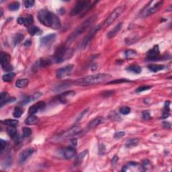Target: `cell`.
Here are the masks:
<instances>
[{
	"label": "cell",
	"mask_w": 172,
	"mask_h": 172,
	"mask_svg": "<svg viewBox=\"0 0 172 172\" xmlns=\"http://www.w3.org/2000/svg\"><path fill=\"white\" fill-rule=\"evenodd\" d=\"M38 19L42 24L53 29H59L61 23L59 18L55 14L46 9H41L38 14Z\"/></svg>",
	"instance_id": "cell-1"
},
{
	"label": "cell",
	"mask_w": 172,
	"mask_h": 172,
	"mask_svg": "<svg viewBox=\"0 0 172 172\" xmlns=\"http://www.w3.org/2000/svg\"><path fill=\"white\" fill-rule=\"evenodd\" d=\"M112 78V75L107 73H98L79 78L74 81V83L77 85L87 86L99 84L106 81H108Z\"/></svg>",
	"instance_id": "cell-2"
},
{
	"label": "cell",
	"mask_w": 172,
	"mask_h": 172,
	"mask_svg": "<svg viewBox=\"0 0 172 172\" xmlns=\"http://www.w3.org/2000/svg\"><path fill=\"white\" fill-rule=\"evenodd\" d=\"M95 20V17H91L89 18L87 20H85L84 22L82 24L77 28V29L75 30V31L73 32L71 35H69V37H68L67 39V43H71L72 41H73L74 40H75L77 38L79 37V35H81L82 33H83V32L86 29L88 28L89 26L91 25V24L93 22V21H94Z\"/></svg>",
	"instance_id": "cell-3"
},
{
	"label": "cell",
	"mask_w": 172,
	"mask_h": 172,
	"mask_svg": "<svg viewBox=\"0 0 172 172\" xmlns=\"http://www.w3.org/2000/svg\"><path fill=\"white\" fill-rule=\"evenodd\" d=\"M70 54H71L70 49H67L65 45H61L56 51L54 60L56 63H61L70 57Z\"/></svg>",
	"instance_id": "cell-4"
},
{
	"label": "cell",
	"mask_w": 172,
	"mask_h": 172,
	"mask_svg": "<svg viewBox=\"0 0 172 172\" xmlns=\"http://www.w3.org/2000/svg\"><path fill=\"white\" fill-rule=\"evenodd\" d=\"M91 2L89 1H79L75 3L73 9H71L70 14L72 16L79 14L84 10H88L91 7Z\"/></svg>",
	"instance_id": "cell-5"
},
{
	"label": "cell",
	"mask_w": 172,
	"mask_h": 172,
	"mask_svg": "<svg viewBox=\"0 0 172 172\" xmlns=\"http://www.w3.org/2000/svg\"><path fill=\"white\" fill-rule=\"evenodd\" d=\"M125 10V6H119L116 8L112 12L108 17L107 18V19L104 22V26L107 27L111 24L112 23H113L122 14V13Z\"/></svg>",
	"instance_id": "cell-6"
},
{
	"label": "cell",
	"mask_w": 172,
	"mask_h": 172,
	"mask_svg": "<svg viewBox=\"0 0 172 172\" xmlns=\"http://www.w3.org/2000/svg\"><path fill=\"white\" fill-rule=\"evenodd\" d=\"M100 28H101L100 25L96 26L93 27L92 30H91L87 34V35L84 38L83 41L81 43V47L83 48V49H85V48L87 47V45H89L91 40L93 39V38L95 37V35H96V33L100 30Z\"/></svg>",
	"instance_id": "cell-7"
},
{
	"label": "cell",
	"mask_w": 172,
	"mask_h": 172,
	"mask_svg": "<svg viewBox=\"0 0 172 172\" xmlns=\"http://www.w3.org/2000/svg\"><path fill=\"white\" fill-rule=\"evenodd\" d=\"M73 68L74 65L73 64L64 66L63 67L59 68L57 71V73H56V77L59 78V79H62V78L67 77V76L70 75V74L72 73Z\"/></svg>",
	"instance_id": "cell-8"
},
{
	"label": "cell",
	"mask_w": 172,
	"mask_h": 172,
	"mask_svg": "<svg viewBox=\"0 0 172 172\" xmlns=\"http://www.w3.org/2000/svg\"><path fill=\"white\" fill-rule=\"evenodd\" d=\"M34 152H35V149L33 147H29L23 150L19 155V163L22 164L26 162V161L28 160V159L33 155Z\"/></svg>",
	"instance_id": "cell-9"
},
{
	"label": "cell",
	"mask_w": 172,
	"mask_h": 172,
	"mask_svg": "<svg viewBox=\"0 0 172 172\" xmlns=\"http://www.w3.org/2000/svg\"><path fill=\"white\" fill-rule=\"evenodd\" d=\"M143 167H141L140 166L139 164L136 162H130L125 166H123V169L122 171H144Z\"/></svg>",
	"instance_id": "cell-10"
},
{
	"label": "cell",
	"mask_w": 172,
	"mask_h": 172,
	"mask_svg": "<svg viewBox=\"0 0 172 172\" xmlns=\"http://www.w3.org/2000/svg\"><path fill=\"white\" fill-rule=\"evenodd\" d=\"M51 64V60L47 58H43V59H40L39 61H37L33 67V70L34 71H38V70L41 69L43 67H46L47 66L50 65Z\"/></svg>",
	"instance_id": "cell-11"
},
{
	"label": "cell",
	"mask_w": 172,
	"mask_h": 172,
	"mask_svg": "<svg viewBox=\"0 0 172 172\" xmlns=\"http://www.w3.org/2000/svg\"><path fill=\"white\" fill-rule=\"evenodd\" d=\"M46 104L45 102L41 101L37 102L35 104L31 106L28 110V114L30 115H34L35 114L37 113L38 112L42 110L45 108Z\"/></svg>",
	"instance_id": "cell-12"
},
{
	"label": "cell",
	"mask_w": 172,
	"mask_h": 172,
	"mask_svg": "<svg viewBox=\"0 0 172 172\" xmlns=\"http://www.w3.org/2000/svg\"><path fill=\"white\" fill-rule=\"evenodd\" d=\"M75 95V92L73 91H67L65 92L62 93L59 95V101L61 103H67L68 102L73 98L74 95Z\"/></svg>",
	"instance_id": "cell-13"
},
{
	"label": "cell",
	"mask_w": 172,
	"mask_h": 172,
	"mask_svg": "<svg viewBox=\"0 0 172 172\" xmlns=\"http://www.w3.org/2000/svg\"><path fill=\"white\" fill-rule=\"evenodd\" d=\"M163 1H158L157 3H156L155 5H153V6H151V7H149V9H147L146 12L144 14V16H148L149 15H151L155 13L156 12H157L159 9L161 8L162 5H163Z\"/></svg>",
	"instance_id": "cell-14"
},
{
	"label": "cell",
	"mask_w": 172,
	"mask_h": 172,
	"mask_svg": "<svg viewBox=\"0 0 172 172\" xmlns=\"http://www.w3.org/2000/svg\"><path fill=\"white\" fill-rule=\"evenodd\" d=\"M159 55V49L158 45H155L151 49H150L149 51L147 53V57L148 59L153 60L158 58Z\"/></svg>",
	"instance_id": "cell-15"
},
{
	"label": "cell",
	"mask_w": 172,
	"mask_h": 172,
	"mask_svg": "<svg viewBox=\"0 0 172 172\" xmlns=\"http://www.w3.org/2000/svg\"><path fill=\"white\" fill-rule=\"evenodd\" d=\"M104 122V119L103 117H97L92 120L90 123L88 124V126H87V129L89 130H92L93 129H95V127L99 126L101 124H102Z\"/></svg>",
	"instance_id": "cell-16"
},
{
	"label": "cell",
	"mask_w": 172,
	"mask_h": 172,
	"mask_svg": "<svg viewBox=\"0 0 172 172\" xmlns=\"http://www.w3.org/2000/svg\"><path fill=\"white\" fill-rule=\"evenodd\" d=\"M81 128L79 127H75L71 129H69V131L66 132L65 133H64L63 135H62V137H63V138H69L72 137V136H74L75 135H77V134L81 133Z\"/></svg>",
	"instance_id": "cell-17"
},
{
	"label": "cell",
	"mask_w": 172,
	"mask_h": 172,
	"mask_svg": "<svg viewBox=\"0 0 172 172\" xmlns=\"http://www.w3.org/2000/svg\"><path fill=\"white\" fill-rule=\"evenodd\" d=\"M63 154L64 157L66 158V159H72V158L75 157L76 151L74 148L68 147L63 150Z\"/></svg>",
	"instance_id": "cell-18"
},
{
	"label": "cell",
	"mask_w": 172,
	"mask_h": 172,
	"mask_svg": "<svg viewBox=\"0 0 172 172\" xmlns=\"http://www.w3.org/2000/svg\"><path fill=\"white\" fill-rule=\"evenodd\" d=\"M1 59L0 61H1V67L3 68L6 65H9V63L11 59V57L8 53L2 52V53H1V59Z\"/></svg>",
	"instance_id": "cell-19"
},
{
	"label": "cell",
	"mask_w": 172,
	"mask_h": 172,
	"mask_svg": "<svg viewBox=\"0 0 172 172\" xmlns=\"http://www.w3.org/2000/svg\"><path fill=\"white\" fill-rule=\"evenodd\" d=\"M122 26H123V23H119L113 29H112L108 33L107 37L109 38V39H112V38H114L115 36H116L118 33L121 31L122 28Z\"/></svg>",
	"instance_id": "cell-20"
},
{
	"label": "cell",
	"mask_w": 172,
	"mask_h": 172,
	"mask_svg": "<svg viewBox=\"0 0 172 172\" xmlns=\"http://www.w3.org/2000/svg\"><path fill=\"white\" fill-rule=\"evenodd\" d=\"M56 38V35L55 34H50V35H48L45 37H44L41 39V42L42 44L43 45H48V44L51 43L53 41H55Z\"/></svg>",
	"instance_id": "cell-21"
},
{
	"label": "cell",
	"mask_w": 172,
	"mask_h": 172,
	"mask_svg": "<svg viewBox=\"0 0 172 172\" xmlns=\"http://www.w3.org/2000/svg\"><path fill=\"white\" fill-rule=\"evenodd\" d=\"M28 30L29 34L32 36L40 35L42 33L41 30L39 28L35 26H33V25L30 26Z\"/></svg>",
	"instance_id": "cell-22"
},
{
	"label": "cell",
	"mask_w": 172,
	"mask_h": 172,
	"mask_svg": "<svg viewBox=\"0 0 172 172\" xmlns=\"http://www.w3.org/2000/svg\"><path fill=\"white\" fill-rule=\"evenodd\" d=\"M39 122V118L35 115H30L27 119L25 120V123L28 125H36Z\"/></svg>",
	"instance_id": "cell-23"
},
{
	"label": "cell",
	"mask_w": 172,
	"mask_h": 172,
	"mask_svg": "<svg viewBox=\"0 0 172 172\" xmlns=\"http://www.w3.org/2000/svg\"><path fill=\"white\" fill-rule=\"evenodd\" d=\"M29 80L28 79H21L17 80L16 82V86L18 88H24L28 85Z\"/></svg>",
	"instance_id": "cell-24"
},
{
	"label": "cell",
	"mask_w": 172,
	"mask_h": 172,
	"mask_svg": "<svg viewBox=\"0 0 172 172\" xmlns=\"http://www.w3.org/2000/svg\"><path fill=\"white\" fill-rule=\"evenodd\" d=\"M164 65H158V64H151V65H149L148 66V68L150 71L152 72H158L161 71L164 69Z\"/></svg>",
	"instance_id": "cell-25"
},
{
	"label": "cell",
	"mask_w": 172,
	"mask_h": 172,
	"mask_svg": "<svg viewBox=\"0 0 172 172\" xmlns=\"http://www.w3.org/2000/svg\"><path fill=\"white\" fill-rule=\"evenodd\" d=\"M24 35L21 33H18L17 35H15V37H14L13 39V43L14 46H17L19 44L21 43V42L23 41L24 39Z\"/></svg>",
	"instance_id": "cell-26"
},
{
	"label": "cell",
	"mask_w": 172,
	"mask_h": 172,
	"mask_svg": "<svg viewBox=\"0 0 172 172\" xmlns=\"http://www.w3.org/2000/svg\"><path fill=\"white\" fill-rule=\"evenodd\" d=\"M170 102L169 101L165 102V106H164V110L163 112V119H167V118L169 116V112H170Z\"/></svg>",
	"instance_id": "cell-27"
},
{
	"label": "cell",
	"mask_w": 172,
	"mask_h": 172,
	"mask_svg": "<svg viewBox=\"0 0 172 172\" xmlns=\"http://www.w3.org/2000/svg\"><path fill=\"white\" fill-rule=\"evenodd\" d=\"M127 69L128 70V71H131V72H133V73H135L137 74L141 73L142 71L141 67L139 65H133L129 66V67H128Z\"/></svg>",
	"instance_id": "cell-28"
},
{
	"label": "cell",
	"mask_w": 172,
	"mask_h": 172,
	"mask_svg": "<svg viewBox=\"0 0 172 172\" xmlns=\"http://www.w3.org/2000/svg\"><path fill=\"white\" fill-rule=\"evenodd\" d=\"M1 123L4 124V125H6L9 127H16V126L18 125V121L17 120H12V119H7V120H4V121H1Z\"/></svg>",
	"instance_id": "cell-29"
},
{
	"label": "cell",
	"mask_w": 172,
	"mask_h": 172,
	"mask_svg": "<svg viewBox=\"0 0 172 172\" xmlns=\"http://www.w3.org/2000/svg\"><path fill=\"white\" fill-rule=\"evenodd\" d=\"M7 133L12 139H14L17 136V130L16 129V127H9L7 130Z\"/></svg>",
	"instance_id": "cell-30"
},
{
	"label": "cell",
	"mask_w": 172,
	"mask_h": 172,
	"mask_svg": "<svg viewBox=\"0 0 172 172\" xmlns=\"http://www.w3.org/2000/svg\"><path fill=\"white\" fill-rule=\"evenodd\" d=\"M8 93L6 92H1V107H3V106L7 104L9 98Z\"/></svg>",
	"instance_id": "cell-31"
},
{
	"label": "cell",
	"mask_w": 172,
	"mask_h": 172,
	"mask_svg": "<svg viewBox=\"0 0 172 172\" xmlns=\"http://www.w3.org/2000/svg\"><path fill=\"white\" fill-rule=\"evenodd\" d=\"M138 143H139V139H132L127 141V143H126V147L129 148L136 147L138 145Z\"/></svg>",
	"instance_id": "cell-32"
},
{
	"label": "cell",
	"mask_w": 172,
	"mask_h": 172,
	"mask_svg": "<svg viewBox=\"0 0 172 172\" xmlns=\"http://www.w3.org/2000/svg\"><path fill=\"white\" fill-rule=\"evenodd\" d=\"M15 75L16 74L14 73H11L10 72V73L3 75L2 77V79L4 81H7V82L11 81L12 80H13L14 78L15 77Z\"/></svg>",
	"instance_id": "cell-33"
},
{
	"label": "cell",
	"mask_w": 172,
	"mask_h": 172,
	"mask_svg": "<svg viewBox=\"0 0 172 172\" xmlns=\"http://www.w3.org/2000/svg\"><path fill=\"white\" fill-rule=\"evenodd\" d=\"M24 18V25L26 26L29 27L30 26H31L32 24L33 23L34 18L33 16L28 15L26 18Z\"/></svg>",
	"instance_id": "cell-34"
},
{
	"label": "cell",
	"mask_w": 172,
	"mask_h": 172,
	"mask_svg": "<svg viewBox=\"0 0 172 172\" xmlns=\"http://www.w3.org/2000/svg\"><path fill=\"white\" fill-rule=\"evenodd\" d=\"M125 57L127 59H133V58L135 57L137 55V52L135 51H133V50H129V51H127L125 52Z\"/></svg>",
	"instance_id": "cell-35"
},
{
	"label": "cell",
	"mask_w": 172,
	"mask_h": 172,
	"mask_svg": "<svg viewBox=\"0 0 172 172\" xmlns=\"http://www.w3.org/2000/svg\"><path fill=\"white\" fill-rule=\"evenodd\" d=\"M23 114V110H22L19 107H16L15 108L14 110V112H13V116L14 118H20L21 116Z\"/></svg>",
	"instance_id": "cell-36"
},
{
	"label": "cell",
	"mask_w": 172,
	"mask_h": 172,
	"mask_svg": "<svg viewBox=\"0 0 172 172\" xmlns=\"http://www.w3.org/2000/svg\"><path fill=\"white\" fill-rule=\"evenodd\" d=\"M20 3L18 1H15V2H13L10 3L8 5V8L9 10L11 11H16L20 8Z\"/></svg>",
	"instance_id": "cell-37"
},
{
	"label": "cell",
	"mask_w": 172,
	"mask_h": 172,
	"mask_svg": "<svg viewBox=\"0 0 172 172\" xmlns=\"http://www.w3.org/2000/svg\"><path fill=\"white\" fill-rule=\"evenodd\" d=\"M23 137H28L30 136L32 134V131L31 129H30V128H28V127H24L23 128Z\"/></svg>",
	"instance_id": "cell-38"
},
{
	"label": "cell",
	"mask_w": 172,
	"mask_h": 172,
	"mask_svg": "<svg viewBox=\"0 0 172 172\" xmlns=\"http://www.w3.org/2000/svg\"><path fill=\"white\" fill-rule=\"evenodd\" d=\"M151 88V86H149V85L140 86V87H139L137 89H136V92H137V93L143 92V91H147V90H148V89H149Z\"/></svg>",
	"instance_id": "cell-39"
},
{
	"label": "cell",
	"mask_w": 172,
	"mask_h": 172,
	"mask_svg": "<svg viewBox=\"0 0 172 172\" xmlns=\"http://www.w3.org/2000/svg\"><path fill=\"white\" fill-rule=\"evenodd\" d=\"M131 112V108L128 106H123L120 109V113H121L122 114L127 115Z\"/></svg>",
	"instance_id": "cell-40"
},
{
	"label": "cell",
	"mask_w": 172,
	"mask_h": 172,
	"mask_svg": "<svg viewBox=\"0 0 172 172\" xmlns=\"http://www.w3.org/2000/svg\"><path fill=\"white\" fill-rule=\"evenodd\" d=\"M35 3V1L33 0H28V1H24V6L26 8H30V7H33Z\"/></svg>",
	"instance_id": "cell-41"
},
{
	"label": "cell",
	"mask_w": 172,
	"mask_h": 172,
	"mask_svg": "<svg viewBox=\"0 0 172 172\" xmlns=\"http://www.w3.org/2000/svg\"><path fill=\"white\" fill-rule=\"evenodd\" d=\"M126 82H130V81L127 79H117V80H114V81L108 82V84H118V83H126Z\"/></svg>",
	"instance_id": "cell-42"
},
{
	"label": "cell",
	"mask_w": 172,
	"mask_h": 172,
	"mask_svg": "<svg viewBox=\"0 0 172 172\" xmlns=\"http://www.w3.org/2000/svg\"><path fill=\"white\" fill-rule=\"evenodd\" d=\"M143 119L144 120H149L151 119L150 113L148 111H145L143 112Z\"/></svg>",
	"instance_id": "cell-43"
},
{
	"label": "cell",
	"mask_w": 172,
	"mask_h": 172,
	"mask_svg": "<svg viewBox=\"0 0 172 172\" xmlns=\"http://www.w3.org/2000/svg\"><path fill=\"white\" fill-rule=\"evenodd\" d=\"M0 143H1V152H3V150H4L5 147H6L7 143L5 141H3V139L0 140Z\"/></svg>",
	"instance_id": "cell-44"
},
{
	"label": "cell",
	"mask_w": 172,
	"mask_h": 172,
	"mask_svg": "<svg viewBox=\"0 0 172 172\" xmlns=\"http://www.w3.org/2000/svg\"><path fill=\"white\" fill-rule=\"evenodd\" d=\"M125 135V132H119V133H116L115 134L114 137L116 138V139H120V138L124 137Z\"/></svg>",
	"instance_id": "cell-45"
},
{
	"label": "cell",
	"mask_w": 172,
	"mask_h": 172,
	"mask_svg": "<svg viewBox=\"0 0 172 172\" xmlns=\"http://www.w3.org/2000/svg\"><path fill=\"white\" fill-rule=\"evenodd\" d=\"M3 69H4V71H10L11 72L13 70V67L9 64V65H7L5 66V67H3Z\"/></svg>",
	"instance_id": "cell-46"
},
{
	"label": "cell",
	"mask_w": 172,
	"mask_h": 172,
	"mask_svg": "<svg viewBox=\"0 0 172 172\" xmlns=\"http://www.w3.org/2000/svg\"><path fill=\"white\" fill-rule=\"evenodd\" d=\"M24 19L23 17H20L18 19V23L20 25H24Z\"/></svg>",
	"instance_id": "cell-47"
},
{
	"label": "cell",
	"mask_w": 172,
	"mask_h": 172,
	"mask_svg": "<svg viewBox=\"0 0 172 172\" xmlns=\"http://www.w3.org/2000/svg\"><path fill=\"white\" fill-rule=\"evenodd\" d=\"M119 161V158H118L117 156H114V157H113L112 160V163L113 165H115V164H116L117 161Z\"/></svg>",
	"instance_id": "cell-48"
},
{
	"label": "cell",
	"mask_w": 172,
	"mask_h": 172,
	"mask_svg": "<svg viewBox=\"0 0 172 172\" xmlns=\"http://www.w3.org/2000/svg\"><path fill=\"white\" fill-rule=\"evenodd\" d=\"M31 45V41H26L25 42V43H24V46L25 47H29V46H30Z\"/></svg>",
	"instance_id": "cell-49"
}]
</instances>
